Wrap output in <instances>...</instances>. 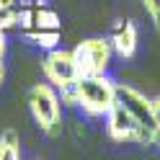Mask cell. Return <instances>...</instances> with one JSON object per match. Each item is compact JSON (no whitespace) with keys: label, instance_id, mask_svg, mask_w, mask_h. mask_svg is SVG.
Segmentation results:
<instances>
[{"label":"cell","instance_id":"obj_1","mask_svg":"<svg viewBox=\"0 0 160 160\" xmlns=\"http://www.w3.org/2000/svg\"><path fill=\"white\" fill-rule=\"evenodd\" d=\"M26 103H28L34 124L47 137H57L62 132V101H59V91L54 85L34 83L26 93Z\"/></svg>","mask_w":160,"mask_h":160},{"label":"cell","instance_id":"obj_2","mask_svg":"<svg viewBox=\"0 0 160 160\" xmlns=\"http://www.w3.org/2000/svg\"><path fill=\"white\" fill-rule=\"evenodd\" d=\"M75 106L83 108L88 116H106L116 103V83L106 75H88L78 78L72 85Z\"/></svg>","mask_w":160,"mask_h":160},{"label":"cell","instance_id":"obj_3","mask_svg":"<svg viewBox=\"0 0 160 160\" xmlns=\"http://www.w3.org/2000/svg\"><path fill=\"white\" fill-rule=\"evenodd\" d=\"M116 101L134 119V124L139 129V145H158L160 134H158V127H155V119H152V103H150V98L132 85L116 83Z\"/></svg>","mask_w":160,"mask_h":160},{"label":"cell","instance_id":"obj_4","mask_svg":"<svg viewBox=\"0 0 160 160\" xmlns=\"http://www.w3.org/2000/svg\"><path fill=\"white\" fill-rule=\"evenodd\" d=\"M111 57H114V49L108 39L101 36H93V39H83L78 42L72 49V59H75V67L80 78H88V75H106L108 65H111Z\"/></svg>","mask_w":160,"mask_h":160},{"label":"cell","instance_id":"obj_5","mask_svg":"<svg viewBox=\"0 0 160 160\" xmlns=\"http://www.w3.org/2000/svg\"><path fill=\"white\" fill-rule=\"evenodd\" d=\"M42 72L47 78L49 85H54L57 91H70L75 83H78V67H75V59H72V52L67 49H49L47 57L42 59Z\"/></svg>","mask_w":160,"mask_h":160},{"label":"cell","instance_id":"obj_6","mask_svg":"<svg viewBox=\"0 0 160 160\" xmlns=\"http://www.w3.org/2000/svg\"><path fill=\"white\" fill-rule=\"evenodd\" d=\"M18 28L21 34H42V31H62L59 28V16L47 8L44 3H34V5H23L18 11Z\"/></svg>","mask_w":160,"mask_h":160},{"label":"cell","instance_id":"obj_7","mask_svg":"<svg viewBox=\"0 0 160 160\" xmlns=\"http://www.w3.org/2000/svg\"><path fill=\"white\" fill-rule=\"evenodd\" d=\"M106 132L114 142H137L139 145V129L134 124V119L129 116V111L119 101L106 114Z\"/></svg>","mask_w":160,"mask_h":160},{"label":"cell","instance_id":"obj_8","mask_svg":"<svg viewBox=\"0 0 160 160\" xmlns=\"http://www.w3.org/2000/svg\"><path fill=\"white\" fill-rule=\"evenodd\" d=\"M111 49H114V54L119 57H134L137 54V42H139V34H137V26L132 21H119L114 26V31H111Z\"/></svg>","mask_w":160,"mask_h":160},{"label":"cell","instance_id":"obj_9","mask_svg":"<svg viewBox=\"0 0 160 160\" xmlns=\"http://www.w3.org/2000/svg\"><path fill=\"white\" fill-rule=\"evenodd\" d=\"M0 160H21V137L16 129H3L0 134Z\"/></svg>","mask_w":160,"mask_h":160},{"label":"cell","instance_id":"obj_10","mask_svg":"<svg viewBox=\"0 0 160 160\" xmlns=\"http://www.w3.org/2000/svg\"><path fill=\"white\" fill-rule=\"evenodd\" d=\"M18 3L16 0H0V31H8V28L18 26Z\"/></svg>","mask_w":160,"mask_h":160},{"label":"cell","instance_id":"obj_11","mask_svg":"<svg viewBox=\"0 0 160 160\" xmlns=\"http://www.w3.org/2000/svg\"><path fill=\"white\" fill-rule=\"evenodd\" d=\"M142 5H145V11L150 16V21H152V26L158 28V34H160V0H142Z\"/></svg>","mask_w":160,"mask_h":160},{"label":"cell","instance_id":"obj_12","mask_svg":"<svg viewBox=\"0 0 160 160\" xmlns=\"http://www.w3.org/2000/svg\"><path fill=\"white\" fill-rule=\"evenodd\" d=\"M150 103H152V119H155V127H158V134H160V96L150 98Z\"/></svg>","mask_w":160,"mask_h":160},{"label":"cell","instance_id":"obj_13","mask_svg":"<svg viewBox=\"0 0 160 160\" xmlns=\"http://www.w3.org/2000/svg\"><path fill=\"white\" fill-rule=\"evenodd\" d=\"M5 54V31H0V57Z\"/></svg>","mask_w":160,"mask_h":160},{"label":"cell","instance_id":"obj_14","mask_svg":"<svg viewBox=\"0 0 160 160\" xmlns=\"http://www.w3.org/2000/svg\"><path fill=\"white\" fill-rule=\"evenodd\" d=\"M3 80H5V65H3V57H0V85H3Z\"/></svg>","mask_w":160,"mask_h":160},{"label":"cell","instance_id":"obj_15","mask_svg":"<svg viewBox=\"0 0 160 160\" xmlns=\"http://www.w3.org/2000/svg\"><path fill=\"white\" fill-rule=\"evenodd\" d=\"M18 3V8H23V5H34V3H39V0H16Z\"/></svg>","mask_w":160,"mask_h":160}]
</instances>
